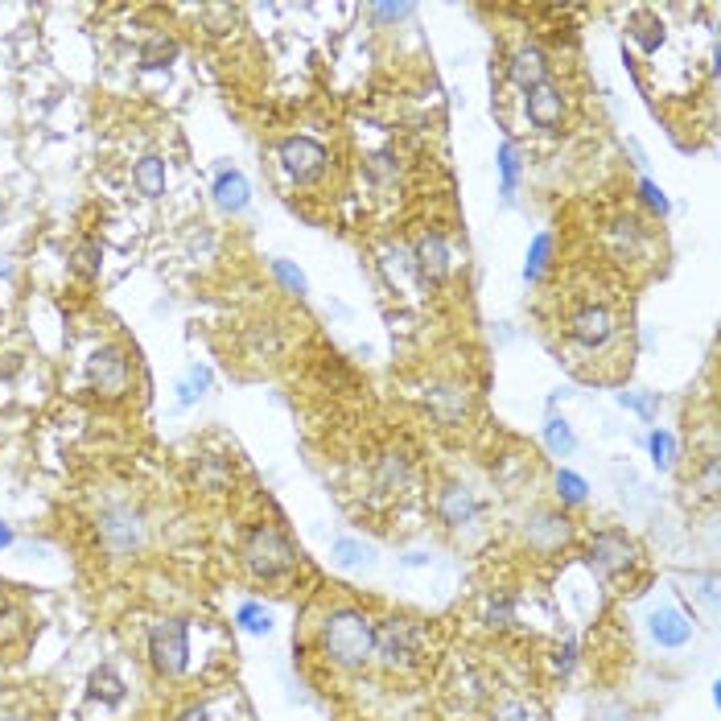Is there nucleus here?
<instances>
[{
    "instance_id": "obj_16",
    "label": "nucleus",
    "mask_w": 721,
    "mask_h": 721,
    "mask_svg": "<svg viewBox=\"0 0 721 721\" xmlns=\"http://www.w3.org/2000/svg\"><path fill=\"white\" fill-rule=\"evenodd\" d=\"M211 194H215V206L223 215H239L252 202V186H248V178L239 174V169H219Z\"/></svg>"
},
{
    "instance_id": "obj_45",
    "label": "nucleus",
    "mask_w": 721,
    "mask_h": 721,
    "mask_svg": "<svg viewBox=\"0 0 721 721\" xmlns=\"http://www.w3.org/2000/svg\"><path fill=\"white\" fill-rule=\"evenodd\" d=\"M9 272H13V268H9V264H5V260H0V277H9Z\"/></svg>"
},
{
    "instance_id": "obj_13",
    "label": "nucleus",
    "mask_w": 721,
    "mask_h": 721,
    "mask_svg": "<svg viewBox=\"0 0 721 721\" xmlns=\"http://www.w3.org/2000/svg\"><path fill=\"white\" fill-rule=\"evenodd\" d=\"M524 112H528V124L540 128V132H557L561 120H565V95L557 83H540L528 91L524 99Z\"/></svg>"
},
{
    "instance_id": "obj_14",
    "label": "nucleus",
    "mask_w": 721,
    "mask_h": 721,
    "mask_svg": "<svg viewBox=\"0 0 721 721\" xmlns=\"http://www.w3.org/2000/svg\"><path fill=\"white\" fill-rule=\"evenodd\" d=\"M647 631H651V639H656L660 647H668V651H676V647H684L693 639V623H689V614H684L680 606L651 610L647 614Z\"/></svg>"
},
{
    "instance_id": "obj_28",
    "label": "nucleus",
    "mask_w": 721,
    "mask_h": 721,
    "mask_svg": "<svg viewBox=\"0 0 721 721\" xmlns=\"http://www.w3.org/2000/svg\"><path fill=\"white\" fill-rule=\"evenodd\" d=\"M557 499L565 507H581L590 499V483L581 474H573V470H557Z\"/></svg>"
},
{
    "instance_id": "obj_5",
    "label": "nucleus",
    "mask_w": 721,
    "mask_h": 721,
    "mask_svg": "<svg viewBox=\"0 0 721 721\" xmlns=\"http://www.w3.org/2000/svg\"><path fill=\"white\" fill-rule=\"evenodd\" d=\"M149 656L161 676H182L190 664V623L186 618H161L149 631Z\"/></svg>"
},
{
    "instance_id": "obj_6",
    "label": "nucleus",
    "mask_w": 721,
    "mask_h": 721,
    "mask_svg": "<svg viewBox=\"0 0 721 721\" xmlns=\"http://www.w3.org/2000/svg\"><path fill=\"white\" fill-rule=\"evenodd\" d=\"M590 565L602 577H618V573H631L639 565V544L635 536H627L623 528H602L590 540Z\"/></svg>"
},
{
    "instance_id": "obj_46",
    "label": "nucleus",
    "mask_w": 721,
    "mask_h": 721,
    "mask_svg": "<svg viewBox=\"0 0 721 721\" xmlns=\"http://www.w3.org/2000/svg\"><path fill=\"white\" fill-rule=\"evenodd\" d=\"M0 721H29V717H0Z\"/></svg>"
},
{
    "instance_id": "obj_7",
    "label": "nucleus",
    "mask_w": 721,
    "mask_h": 721,
    "mask_svg": "<svg viewBox=\"0 0 721 721\" xmlns=\"http://www.w3.org/2000/svg\"><path fill=\"white\" fill-rule=\"evenodd\" d=\"M277 157H281V169L293 182H314V178H322V169L330 165L326 145L314 141V136H289V141H281Z\"/></svg>"
},
{
    "instance_id": "obj_40",
    "label": "nucleus",
    "mask_w": 721,
    "mask_h": 721,
    "mask_svg": "<svg viewBox=\"0 0 721 721\" xmlns=\"http://www.w3.org/2000/svg\"><path fill=\"white\" fill-rule=\"evenodd\" d=\"M264 326H268V322H264ZM252 347H256V351H264V355H277V334H272V326H268V330H256Z\"/></svg>"
},
{
    "instance_id": "obj_15",
    "label": "nucleus",
    "mask_w": 721,
    "mask_h": 721,
    "mask_svg": "<svg viewBox=\"0 0 721 721\" xmlns=\"http://www.w3.org/2000/svg\"><path fill=\"white\" fill-rule=\"evenodd\" d=\"M507 79L520 91H532V87L548 83V54L540 46H520L507 62Z\"/></svg>"
},
{
    "instance_id": "obj_36",
    "label": "nucleus",
    "mask_w": 721,
    "mask_h": 721,
    "mask_svg": "<svg viewBox=\"0 0 721 721\" xmlns=\"http://www.w3.org/2000/svg\"><path fill=\"white\" fill-rule=\"evenodd\" d=\"M639 198H643V202H647V206H651V211H656L660 219H664V215L672 211V202H668V194H664V190H660L656 182H651L647 174L639 178Z\"/></svg>"
},
{
    "instance_id": "obj_43",
    "label": "nucleus",
    "mask_w": 721,
    "mask_h": 721,
    "mask_svg": "<svg viewBox=\"0 0 721 721\" xmlns=\"http://www.w3.org/2000/svg\"><path fill=\"white\" fill-rule=\"evenodd\" d=\"M178 721H211V713H206L202 705H194V709H186V713H182Z\"/></svg>"
},
{
    "instance_id": "obj_34",
    "label": "nucleus",
    "mask_w": 721,
    "mask_h": 721,
    "mask_svg": "<svg viewBox=\"0 0 721 721\" xmlns=\"http://www.w3.org/2000/svg\"><path fill=\"white\" fill-rule=\"evenodd\" d=\"M618 404L639 412L643 421H656V412H660L664 400H660V392H618Z\"/></svg>"
},
{
    "instance_id": "obj_18",
    "label": "nucleus",
    "mask_w": 721,
    "mask_h": 721,
    "mask_svg": "<svg viewBox=\"0 0 721 721\" xmlns=\"http://www.w3.org/2000/svg\"><path fill=\"white\" fill-rule=\"evenodd\" d=\"M627 29H631V38L639 42V50H643V54H656V50L664 46V21H660L656 13H651V9L631 13Z\"/></svg>"
},
{
    "instance_id": "obj_24",
    "label": "nucleus",
    "mask_w": 721,
    "mask_h": 721,
    "mask_svg": "<svg viewBox=\"0 0 721 721\" xmlns=\"http://www.w3.org/2000/svg\"><path fill=\"white\" fill-rule=\"evenodd\" d=\"M483 623H487L491 631H503V627L515 623V598H511L507 590H491V594L483 598Z\"/></svg>"
},
{
    "instance_id": "obj_38",
    "label": "nucleus",
    "mask_w": 721,
    "mask_h": 721,
    "mask_svg": "<svg viewBox=\"0 0 721 721\" xmlns=\"http://www.w3.org/2000/svg\"><path fill=\"white\" fill-rule=\"evenodd\" d=\"M573 664H577V639H565V643H561V647L553 651V668H557V672L565 676V672H569Z\"/></svg>"
},
{
    "instance_id": "obj_35",
    "label": "nucleus",
    "mask_w": 721,
    "mask_h": 721,
    "mask_svg": "<svg viewBox=\"0 0 721 721\" xmlns=\"http://www.w3.org/2000/svg\"><path fill=\"white\" fill-rule=\"evenodd\" d=\"M268 268H272V277H277V281H281V285H285L289 293H297V297H305V293H309V281H305V272H301V268H293L289 260H281V256H277V260H272Z\"/></svg>"
},
{
    "instance_id": "obj_23",
    "label": "nucleus",
    "mask_w": 721,
    "mask_h": 721,
    "mask_svg": "<svg viewBox=\"0 0 721 721\" xmlns=\"http://www.w3.org/2000/svg\"><path fill=\"white\" fill-rule=\"evenodd\" d=\"M87 689H91V697H95V701H103V705H120V701H124V680H120V672H116V668H108V664L91 672Z\"/></svg>"
},
{
    "instance_id": "obj_41",
    "label": "nucleus",
    "mask_w": 721,
    "mask_h": 721,
    "mask_svg": "<svg viewBox=\"0 0 721 721\" xmlns=\"http://www.w3.org/2000/svg\"><path fill=\"white\" fill-rule=\"evenodd\" d=\"M598 717H602V721H635V717H631V709H627V705H618V701H610Z\"/></svg>"
},
{
    "instance_id": "obj_44",
    "label": "nucleus",
    "mask_w": 721,
    "mask_h": 721,
    "mask_svg": "<svg viewBox=\"0 0 721 721\" xmlns=\"http://www.w3.org/2000/svg\"><path fill=\"white\" fill-rule=\"evenodd\" d=\"M9 544H13V528H9L5 520H0V548H9Z\"/></svg>"
},
{
    "instance_id": "obj_30",
    "label": "nucleus",
    "mask_w": 721,
    "mask_h": 721,
    "mask_svg": "<svg viewBox=\"0 0 721 721\" xmlns=\"http://www.w3.org/2000/svg\"><path fill=\"white\" fill-rule=\"evenodd\" d=\"M206 388H211V367H198V363H194V367L182 375V384H178V404L186 408V404L202 400Z\"/></svg>"
},
{
    "instance_id": "obj_3",
    "label": "nucleus",
    "mask_w": 721,
    "mask_h": 721,
    "mask_svg": "<svg viewBox=\"0 0 721 721\" xmlns=\"http://www.w3.org/2000/svg\"><path fill=\"white\" fill-rule=\"evenodd\" d=\"M244 561H248L252 577L272 581V577H281V573H289V569L297 565V548H293V540H289L281 528L264 524V528H256V532L248 536Z\"/></svg>"
},
{
    "instance_id": "obj_12",
    "label": "nucleus",
    "mask_w": 721,
    "mask_h": 721,
    "mask_svg": "<svg viewBox=\"0 0 721 721\" xmlns=\"http://www.w3.org/2000/svg\"><path fill=\"white\" fill-rule=\"evenodd\" d=\"M87 371H91L95 392H103V396H124L128 392V359H124L120 347H99L91 355Z\"/></svg>"
},
{
    "instance_id": "obj_4",
    "label": "nucleus",
    "mask_w": 721,
    "mask_h": 721,
    "mask_svg": "<svg viewBox=\"0 0 721 721\" xmlns=\"http://www.w3.org/2000/svg\"><path fill=\"white\" fill-rule=\"evenodd\" d=\"M95 528H99V540H103V548H108L112 557H132V553H141V548H145V536H149L145 515L136 511L132 503H112V507H103Z\"/></svg>"
},
{
    "instance_id": "obj_20",
    "label": "nucleus",
    "mask_w": 721,
    "mask_h": 721,
    "mask_svg": "<svg viewBox=\"0 0 721 721\" xmlns=\"http://www.w3.org/2000/svg\"><path fill=\"white\" fill-rule=\"evenodd\" d=\"M540 437H544V450L553 454V458H569V454L577 450L573 425H569L565 417H548V421H544V429H540Z\"/></svg>"
},
{
    "instance_id": "obj_26",
    "label": "nucleus",
    "mask_w": 721,
    "mask_h": 721,
    "mask_svg": "<svg viewBox=\"0 0 721 721\" xmlns=\"http://www.w3.org/2000/svg\"><path fill=\"white\" fill-rule=\"evenodd\" d=\"M548 256H553V235L548 231H536L532 244H528V256H524V281H540L544 268H548Z\"/></svg>"
},
{
    "instance_id": "obj_11",
    "label": "nucleus",
    "mask_w": 721,
    "mask_h": 721,
    "mask_svg": "<svg viewBox=\"0 0 721 721\" xmlns=\"http://www.w3.org/2000/svg\"><path fill=\"white\" fill-rule=\"evenodd\" d=\"M412 272H417V281L421 285H441L445 277H450V248H445V239L437 231H425L417 244H412Z\"/></svg>"
},
{
    "instance_id": "obj_37",
    "label": "nucleus",
    "mask_w": 721,
    "mask_h": 721,
    "mask_svg": "<svg viewBox=\"0 0 721 721\" xmlns=\"http://www.w3.org/2000/svg\"><path fill=\"white\" fill-rule=\"evenodd\" d=\"M491 721H532V709L524 701H499L491 709Z\"/></svg>"
},
{
    "instance_id": "obj_17",
    "label": "nucleus",
    "mask_w": 721,
    "mask_h": 721,
    "mask_svg": "<svg viewBox=\"0 0 721 721\" xmlns=\"http://www.w3.org/2000/svg\"><path fill=\"white\" fill-rule=\"evenodd\" d=\"M330 561H334L338 569H371V565H375V548L363 544V540H355V536H338V540L330 544Z\"/></svg>"
},
{
    "instance_id": "obj_1",
    "label": "nucleus",
    "mask_w": 721,
    "mask_h": 721,
    "mask_svg": "<svg viewBox=\"0 0 721 721\" xmlns=\"http://www.w3.org/2000/svg\"><path fill=\"white\" fill-rule=\"evenodd\" d=\"M322 651L342 672H359L375 656V623L359 606H334L322 623Z\"/></svg>"
},
{
    "instance_id": "obj_27",
    "label": "nucleus",
    "mask_w": 721,
    "mask_h": 721,
    "mask_svg": "<svg viewBox=\"0 0 721 721\" xmlns=\"http://www.w3.org/2000/svg\"><path fill=\"white\" fill-rule=\"evenodd\" d=\"M647 454L656 470H672L676 466V437L668 429H651L647 433Z\"/></svg>"
},
{
    "instance_id": "obj_22",
    "label": "nucleus",
    "mask_w": 721,
    "mask_h": 721,
    "mask_svg": "<svg viewBox=\"0 0 721 721\" xmlns=\"http://www.w3.org/2000/svg\"><path fill=\"white\" fill-rule=\"evenodd\" d=\"M429 404H433V412L445 421V425H454V421H462L466 417V388H458V384H445V388H437L433 396H429Z\"/></svg>"
},
{
    "instance_id": "obj_9",
    "label": "nucleus",
    "mask_w": 721,
    "mask_h": 721,
    "mask_svg": "<svg viewBox=\"0 0 721 721\" xmlns=\"http://www.w3.org/2000/svg\"><path fill=\"white\" fill-rule=\"evenodd\" d=\"M614 334H618V322H614V314L606 305H581L569 318V338L577 342V347H586V351H602Z\"/></svg>"
},
{
    "instance_id": "obj_31",
    "label": "nucleus",
    "mask_w": 721,
    "mask_h": 721,
    "mask_svg": "<svg viewBox=\"0 0 721 721\" xmlns=\"http://www.w3.org/2000/svg\"><path fill=\"white\" fill-rule=\"evenodd\" d=\"M235 623L244 627L248 635H268L272 631V610L260 606V602H244V606H239V614H235Z\"/></svg>"
},
{
    "instance_id": "obj_39",
    "label": "nucleus",
    "mask_w": 721,
    "mask_h": 721,
    "mask_svg": "<svg viewBox=\"0 0 721 721\" xmlns=\"http://www.w3.org/2000/svg\"><path fill=\"white\" fill-rule=\"evenodd\" d=\"M371 17L380 21V25H388V21H404V17H412V5H375V9H371Z\"/></svg>"
},
{
    "instance_id": "obj_21",
    "label": "nucleus",
    "mask_w": 721,
    "mask_h": 721,
    "mask_svg": "<svg viewBox=\"0 0 721 721\" xmlns=\"http://www.w3.org/2000/svg\"><path fill=\"white\" fill-rule=\"evenodd\" d=\"M495 165H499V194L503 202L515 198V186H520V149H515V141H503L499 153H495Z\"/></svg>"
},
{
    "instance_id": "obj_32",
    "label": "nucleus",
    "mask_w": 721,
    "mask_h": 721,
    "mask_svg": "<svg viewBox=\"0 0 721 721\" xmlns=\"http://www.w3.org/2000/svg\"><path fill=\"white\" fill-rule=\"evenodd\" d=\"M380 256H384L380 264H384V272H388V281H392V285H396V281H412V277H417V272H412V256H408L400 244H388Z\"/></svg>"
},
{
    "instance_id": "obj_2",
    "label": "nucleus",
    "mask_w": 721,
    "mask_h": 721,
    "mask_svg": "<svg viewBox=\"0 0 721 721\" xmlns=\"http://www.w3.org/2000/svg\"><path fill=\"white\" fill-rule=\"evenodd\" d=\"M425 656V627L417 618H388L384 627H375V660L388 672H408Z\"/></svg>"
},
{
    "instance_id": "obj_8",
    "label": "nucleus",
    "mask_w": 721,
    "mask_h": 721,
    "mask_svg": "<svg viewBox=\"0 0 721 721\" xmlns=\"http://www.w3.org/2000/svg\"><path fill=\"white\" fill-rule=\"evenodd\" d=\"M569 536H573V520L557 507H536L524 515V540L536 553H557L561 544H569Z\"/></svg>"
},
{
    "instance_id": "obj_19",
    "label": "nucleus",
    "mask_w": 721,
    "mask_h": 721,
    "mask_svg": "<svg viewBox=\"0 0 721 721\" xmlns=\"http://www.w3.org/2000/svg\"><path fill=\"white\" fill-rule=\"evenodd\" d=\"M132 186L141 190L145 198H161V194H165V161H161L157 153L141 157V161L132 165Z\"/></svg>"
},
{
    "instance_id": "obj_42",
    "label": "nucleus",
    "mask_w": 721,
    "mask_h": 721,
    "mask_svg": "<svg viewBox=\"0 0 721 721\" xmlns=\"http://www.w3.org/2000/svg\"><path fill=\"white\" fill-rule=\"evenodd\" d=\"M717 466H721V458L709 454V458H705V491H709V495H717Z\"/></svg>"
},
{
    "instance_id": "obj_25",
    "label": "nucleus",
    "mask_w": 721,
    "mask_h": 721,
    "mask_svg": "<svg viewBox=\"0 0 721 721\" xmlns=\"http://www.w3.org/2000/svg\"><path fill=\"white\" fill-rule=\"evenodd\" d=\"M178 54H182V46L174 38H165V33H157V38H149L141 46V66H145V71H165V66L174 62Z\"/></svg>"
},
{
    "instance_id": "obj_10",
    "label": "nucleus",
    "mask_w": 721,
    "mask_h": 721,
    "mask_svg": "<svg viewBox=\"0 0 721 721\" xmlns=\"http://www.w3.org/2000/svg\"><path fill=\"white\" fill-rule=\"evenodd\" d=\"M478 515H483V503H478V495H474L466 483H445V487L437 491V520H441L445 528L462 532V528L478 524Z\"/></svg>"
},
{
    "instance_id": "obj_29",
    "label": "nucleus",
    "mask_w": 721,
    "mask_h": 721,
    "mask_svg": "<svg viewBox=\"0 0 721 721\" xmlns=\"http://www.w3.org/2000/svg\"><path fill=\"white\" fill-rule=\"evenodd\" d=\"M367 178H371L375 186H388V182H396V178H400V157H396L392 149L371 153V157H367Z\"/></svg>"
},
{
    "instance_id": "obj_33",
    "label": "nucleus",
    "mask_w": 721,
    "mask_h": 721,
    "mask_svg": "<svg viewBox=\"0 0 721 721\" xmlns=\"http://www.w3.org/2000/svg\"><path fill=\"white\" fill-rule=\"evenodd\" d=\"M99 260H103V248L95 244V239H83V244H75V252H71V268L87 281L99 277Z\"/></svg>"
}]
</instances>
